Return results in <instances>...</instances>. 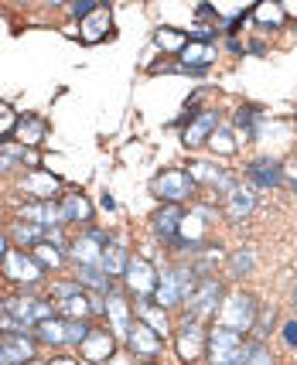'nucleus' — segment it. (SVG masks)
<instances>
[{
  "mask_svg": "<svg viewBox=\"0 0 297 365\" xmlns=\"http://www.w3.org/2000/svg\"><path fill=\"white\" fill-rule=\"evenodd\" d=\"M55 314L65 321H89V314H106V297L89 294L79 280H59L51 284Z\"/></svg>",
  "mask_w": 297,
  "mask_h": 365,
  "instance_id": "f257e3e1",
  "label": "nucleus"
},
{
  "mask_svg": "<svg viewBox=\"0 0 297 365\" xmlns=\"http://www.w3.org/2000/svg\"><path fill=\"white\" fill-rule=\"evenodd\" d=\"M202 277L195 273L191 263H174V267H164L161 277H157V290H154V304L171 311L178 304H188V297L198 290Z\"/></svg>",
  "mask_w": 297,
  "mask_h": 365,
  "instance_id": "f03ea898",
  "label": "nucleus"
},
{
  "mask_svg": "<svg viewBox=\"0 0 297 365\" xmlns=\"http://www.w3.org/2000/svg\"><path fill=\"white\" fill-rule=\"evenodd\" d=\"M7 311H11V318H14L21 334H34V328H38L41 321L59 318V314H55V301H41V297H34L28 290L14 294V297L7 301Z\"/></svg>",
  "mask_w": 297,
  "mask_h": 365,
  "instance_id": "7ed1b4c3",
  "label": "nucleus"
},
{
  "mask_svg": "<svg viewBox=\"0 0 297 365\" xmlns=\"http://www.w3.org/2000/svg\"><path fill=\"white\" fill-rule=\"evenodd\" d=\"M151 191L157 195V202L161 205H185L195 198V178L188 175L185 168H168V171H161V175L151 181Z\"/></svg>",
  "mask_w": 297,
  "mask_h": 365,
  "instance_id": "20e7f679",
  "label": "nucleus"
},
{
  "mask_svg": "<svg viewBox=\"0 0 297 365\" xmlns=\"http://www.w3.org/2000/svg\"><path fill=\"white\" fill-rule=\"evenodd\" d=\"M219 324L222 328H229V331L236 334H246L253 331V324H256V314H260V304H256V297L253 294H243V290H236V294H229L226 301H222L219 307Z\"/></svg>",
  "mask_w": 297,
  "mask_h": 365,
  "instance_id": "39448f33",
  "label": "nucleus"
},
{
  "mask_svg": "<svg viewBox=\"0 0 297 365\" xmlns=\"http://www.w3.org/2000/svg\"><path fill=\"white\" fill-rule=\"evenodd\" d=\"M222 301H226V287H222V280L202 277L198 290H195L185 304V321H198V324H202V321L216 318V311L222 307Z\"/></svg>",
  "mask_w": 297,
  "mask_h": 365,
  "instance_id": "423d86ee",
  "label": "nucleus"
},
{
  "mask_svg": "<svg viewBox=\"0 0 297 365\" xmlns=\"http://www.w3.org/2000/svg\"><path fill=\"white\" fill-rule=\"evenodd\" d=\"M205 351H208V362L212 365H236L243 362V351H246V338L243 334L229 331V328H208V341H205Z\"/></svg>",
  "mask_w": 297,
  "mask_h": 365,
  "instance_id": "0eeeda50",
  "label": "nucleus"
},
{
  "mask_svg": "<svg viewBox=\"0 0 297 365\" xmlns=\"http://www.w3.org/2000/svg\"><path fill=\"white\" fill-rule=\"evenodd\" d=\"M0 270H4V277H7L11 284L24 287V290H31V287H38L41 280H45V270H41V263H38L31 253L17 250V246H11V253L4 256Z\"/></svg>",
  "mask_w": 297,
  "mask_h": 365,
  "instance_id": "6e6552de",
  "label": "nucleus"
},
{
  "mask_svg": "<svg viewBox=\"0 0 297 365\" xmlns=\"http://www.w3.org/2000/svg\"><path fill=\"white\" fill-rule=\"evenodd\" d=\"M106 242H110V236H106L103 229H86L82 236H76L69 242V259H72L76 267H99Z\"/></svg>",
  "mask_w": 297,
  "mask_h": 365,
  "instance_id": "1a4fd4ad",
  "label": "nucleus"
},
{
  "mask_svg": "<svg viewBox=\"0 0 297 365\" xmlns=\"http://www.w3.org/2000/svg\"><path fill=\"white\" fill-rule=\"evenodd\" d=\"M124 284H126V290H130L137 301H154L157 270L151 267V259H144V256H130V267H126V273H124Z\"/></svg>",
  "mask_w": 297,
  "mask_h": 365,
  "instance_id": "9d476101",
  "label": "nucleus"
},
{
  "mask_svg": "<svg viewBox=\"0 0 297 365\" xmlns=\"http://www.w3.org/2000/svg\"><path fill=\"white\" fill-rule=\"evenodd\" d=\"M219 130V110H198L188 116V127L181 133L185 147H202L205 140H212V133Z\"/></svg>",
  "mask_w": 297,
  "mask_h": 365,
  "instance_id": "9b49d317",
  "label": "nucleus"
},
{
  "mask_svg": "<svg viewBox=\"0 0 297 365\" xmlns=\"http://www.w3.org/2000/svg\"><path fill=\"white\" fill-rule=\"evenodd\" d=\"M0 349H4V355H7L11 365H28L38 359V341H34V334L4 331L0 334Z\"/></svg>",
  "mask_w": 297,
  "mask_h": 365,
  "instance_id": "f8f14e48",
  "label": "nucleus"
},
{
  "mask_svg": "<svg viewBox=\"0 0 297 365\" xmlns=\"http://www.w3.org/2000/svg\"><path fill=\"white\" fill-rule=\"evenodd\" d=\"M62 188V181L55 175H48L41 168H31L28 175L21 178V191L31 198V202H55V195Z\"/></svg>",
  "mask_w": 297,
  "mask_h": 365,
  "instance_id": "ddd939ff",
  "label": "nucleus"
},
{
  "mask_svg": "<svg viewBox=\"0 0 297 365\" xmlns=\"http://www.w3.org/2000/svg\"><path fill=\"white\" fill-rule=\"evenodd\" d=\"M126 341H130L134 355H137V359H144V362L157 359V355H161V349H164V338H161L154 328H147L144 321H134V328H130V334H126Z\"/></svg>",
  "mask_w": 297,
  "mask_h": 365,
  "instance_id": "4468645a",
  "label": "nucleus"
},
{
  "mask_svg": "<svg viewBox=\"0 0 297 365\" xmlns=\"http://www.w3.org/2000/svg\"><path fill=\"white\" fill-rule=\"evenodd\" d=\"M205 341H208V331H202L198 321H181V328H178V355H181V362L202 359Z\"/></svg>",
  "mask_w": 297,
  "mask_h": 365,
  "instance_id": "2eb2a0df",
  "label": "nucleus"
},
{
  "mask_svg": "<svg viewBox=\"0 0 297 365\" xmlns=\"http://www.w3.org/2000/svg\"><path fill=\"white\" fill-rule=\"evenodd\" d=\"M151 222H154V236L161 239V242L174 246V239H178L181 225H185V205H161Z\"/></svg>",
  "mask_w": 297,
  "mask_h": 365,
  "instance_id": "dca6fc26",
  "label": "nucleus"
},
{
  "mask_svg": "<svg viewBox=\"0 0 297 365\" xmlns=\"http://www.w3.org/2000/svg\"><path fill=\"white\" fill-rule=\"evenodd\" d=\"M106 318H110V328L116 331V338L126 341V334L134 328V304L126 301V294L113 290L110 297H106Z\"/></svg>",
  "mask_w": 297,
  "mask_h": 365,
  "instance_id": "f3484780",
  "label": "nucleus"
},
{
  "mask_svg": "<svg viewBox=\"0 0 297 365\" xmlns=\"http://www.w3.org/2000/svg\"><path fill=\"white\" fill-rule=\"evenodd\" d=\"M181 68H185L188 76H202L208 65L219 58V48L216 45H202V41H188L185 48H181Z\"/></svg>",
  "mask_w": 297,
  "mask_h": 365,
  "instance_id": "a211bd4d",
  "label": "nucleus"
},
{
  "mask_svg": "<svg viewBox=\"0 0 297 365\" xmlns=\"http://www.w3.org/2000/svg\"><path fill=\"white\" fill-rule=\"evenodd\" d=\"M21 219L41 225V229H62L65 225V215L59 202H28V205L21 208Z\"/></svg>",
  "mask_w": 297,
  "mask_h": 365,
  "instance_id": "6ab92c4d",
  "label": "nucleus"
},
{
  "mask_svg": "<svg viewBox=\"0 0 297 365\" xmlns=\"http://www.w3.org/2000/svg\"><path fill=\"white\" fill-rule=\"evenodd\" d=\"M79 349H82V359L103 365V362H110V359H113V351H116V338H113L106 328H93V331H89V338H86Z\"/></svg>",
  "mask_w": 297,
  "mask_h": 365,
  "instance_id": "aec40b11",
  "label": "nucleus"
},
{
  "mask_svg": "<svg viewBox=\"0 0 297 365\" xmlns=\"http://www.w3.org/2000/svg\"><path fill=\"white\" fill-rule=\"evenodd\" d=\"M246 178H250L256 188H277L283 181V164L277 158H256V160H250Z\"/></svg>",
  "mask_w": 297,
  "mask_h": 365,
  "instance_id": "412c9836",
  "label": "nucleus"
},
{
  "mask_svg": "<svg viewBox=\"0 0 297 365\" xmlns=\"http://www.w3.org/2000/svg\"><path fill=\"white\" fill-rule=\"evenodd\" d=\"M110 34V7H96L89 17H82L79 21V38L86 41V45H96V41H103Z\"/></svg>",
  "mask_w": 297,
  "mask_h": 365,
  "instance_id": "4be33fe9",
  "label": "nucleus"
},
{
  "mask_svg": "<svg viewBox=\"0 0 297 365\" xmlns=\"http://www.w3.org/2000/svg\"><path fill=\"white\" fill-rule=\"evenodd\" d=\"M14 137L21 147H38V143L48 137V123H45V116H34V113H24L21 120H17V127H14Z\"/></svg>",
  "mask_w": 297,
  "mask_h": 365,
  "instance_id": "5701e85b",
  "label": "nucleus"
},
{
  "mask_svg": "<svg viewBox=\"0 0 297 365\" xmlns=\"http://www.w3.org/2000/svg\"><path fill=\"white\" fill-rule=\"evenodd\" d=\"M253 205H256V191H253L250 185H236V188L226 195V215H229L233 222H239L243 215H250Z\"/></svg>",
  "mask_w": 297,
  "mask_h": 365,
  "instance_id": "b1692460",
  "label": "nucleus"
},
{
  "mask_svg": "<svg viewBox=\"0 0 297 365\" xmlns=\"http://www.w3.org/2000/svg\"><path fill=\"white\" fill-rule=\"evenodd\" d=\"M62 215L65 222H79V225H89L93 222V205H89V198L86 195H79V191H69V195H62Z\"/></svg>",
  "mask_w": 297,
  "mask_h": 365,
  "instance_id": "393cba45",
  "label": "nucleus"
},
{
  "mask_svg": "<svg viewBox=\"0 0 297 365\" xmlns=\"http://www.w3.org/2000/svg\"><path fill=\"white\" fill-rule=\"evenodd\" d=\"M99 267L110 273L113 280L116 277H124L126 267H130V253H126V246L124 242H116V239H110L106 246H103V259H99Z\"/></svg>",
  "mask_w": 297,
  "mask_h": 365,
  "instance_id": "a878e982",
  "label": "nucleus"
},
{
  "mask_svg": "<svg viewBox=\"0 0 297 365\" xmlns=\"http://www.w3.org/2000/svg\"><path fill=\"white\" fill-rule=\"evenodd\" d=\"M48 236V229H41V225L34 222H24V219H17L14 225H11V239L17 242V250H34V246H41Z\"/></svg>",
  "mask_w": 297,
  "mask_h": 365,
  "instance_id": "bb28decb",
  "label": "nucleus"
},
{
  "mask_svg": "<svg viewBox=\"0 0 297 365\" xmlns=\"http://www.w3.org/2000/svg\"><path fill=\"white\" fill-rule=\"evenodd\" d=\"M137 314H141V321L147 324V328H154L161 338L171 331V321H168V311L164 307H157L154 301H137Z\"/></svg>",
  "mask_w": 297,
  "mask_h": 365,
  "instance_id": "cd10ccee",
  "label": "nucleus"
},
{
  "mask_svg": "<svg viewBox=\"0 0 297 365\" xmlns=\"http://www.w3.org/2000/svg\"><path fill=\"white\" fill-rule=\"evenodd\" d=\"M260 120H263V113L256 110V106H239V110H236L233 123H236V133L243 137V143H246V140H253V137L260 133V127H256Z\"/></svg>",
  "mask_w": 297,
  "mask_h": 365,
  "instance_id": "c85d7f7f",
  "label": "nucleus"
},
{
  "mask_svg": "<svg viewBox=\"0 0 297 365\" xmlns=\"http://www.w3.org/2000/svg\"><path fill=\"white\" fill-rule=\"evenodd\" d=\"M34 341L38 345H51V349H62L65 345V321L62 318H48L34 328Z\"/></svg>",
  "mask_w": 297,
  "mask_h": 365,
  "instance_id": "c756f323",
  "label": "nucleus"
},
{
  "mask_svg": "<svg viewBox=\"0 0 297 365\" xmlns=\"http://www.w3.org/2000/svg\"><path fill=\"white\" fill-rule=\"evenodd\" d=\"M243 365H277V362H273V351H270L266 341L250 338V341H246V351H243Z\"/></svg>",
  "mask_w": 297,
  "mask_h": 365,
  "instance_id": "7c9ffc66",
  "label": "nucleus"
},
{
  "mask_svg": "<svg viewBox=\"0 0 297 365\" xmlns=\"http://www.w3.org/2000/svg\"><path fill=\"white\" fill-rule=\"evenodd\" d=\"M31 256L41 263V270H51V267H62L65 263V250L59 246H51V242H41V246H34Z\"/></svg>",
  "mask_w": 297,
  "mask_h": 365,
  "instance_id": "2f4dec72",
  "label": "nucleus"
},
{
  "mask_svg": "<svg viewBox=\"0 0 297 365\" xmlns=\"http://www.w3.org/2000/svg\"><path fill=\"white\" fill-rule=\"evenodd\" d=\"M253 17H256L260 24H273V28H281L283 24V7L281 4H256V7H253Z\"/></svg>",
  "mask_w": 297,
  "mask_h": 365,
  "instance_id": "473e14b6",
  "label": "nucleus"
},
{
  "mask_svg": "<svg viewBox=\"0 0 297 365\" xmlns=\"http://www.w3.org/2000/svg\"><path fill=\"white\" fill-rule=\"evenodd\" d=\"M89 331H93V328H89V321H65V345L79 349V345L89 338Z\"/></svg>",
  "mask_w": 297,
  "mask_h": 365,
  "instance_id": "72a5a7b5",
  "label": "nucleus"
},
{
  "mask_svg": "<svg viewBox=\"0 0 297 365\" xmlns=\"http://www.w3.org/2000/svg\"><path fill=\"white\" fill-rule=\"evenodd\" d=\"M253 267H256V256H253V250H236L233 259H229V273H233V277H246Z\"/></svg>",
  "mask_w": 297,
  "mask_h": 365,
  "instance_id": "f704fd0d",
  "label": "nucleus"
},
{
  "mask_svg": "<svg viewBox=\"0 0 297 365\" xmlns=\"http://www.w3.org/2000/svg\"><path fill=\"white\" fill-rule=\"evenodd\" d=\"M157 45L168 48V51H178V55H181V48L188 45V38H185L181 31H174V28H161V31H157Z\"/></svg>",
  "mask_w": 297,
  "mask_h": 365,
  "instance_id": "c9c22d12",
  "label": "nucleus"
},
{
  "mask_svg": "<svg viewBox=\"0 0 297 365\" xmlns=\"http://www.w3.org/2000/svg\"><path fill=\"white\" fill-rule=\"evenodd\" d=\"M266 328H273V307H260V314H256V324H253V334L260 338V341H266Z\"/></svg>",
  "mask_w": 297,
  "mask_h": 365,
  "instance_id": "e433bc0d",
  "label": "nucleus"
},
{
  "mask_svg": "<svg viewBox=\"0 0 297 365\" xmlns=\"http://www.w3.org/2000/svg\"><path fill=\"white\" fill-rule=\"evenodd\" d=\"M281 338H283V345H287V349H297V318L283 321V324H281Z\"/></svg>",
  "mask_w": 297,
  "mask_h": 365,
  "instance_id": "4c0bfd02",
  "label": "nucleus"
},
{
  "mask_svg": "<svg viewBox=\"0 0 297 365\" xmlns=\"http://www.w3.org/2000/svg\"><path fill=\"white\" fill-rule=\"evenodd\" d=\"M96 7H99V0H76V4H72L69 11H72V17H79V21H82V17L93 14Z\"/></svg>",
  "mask_w": 297,
  "mask_h": 365,
  "instance_id": "58836bf2",
  "label": "nucleus"
},
{
  "mask_svg": "<svg viewBox=\"0 0 297 365\" xmlns=\"http://www.w3.org/2000/svg\"><path fill=\"white\" fill-rule=\"evenodd\" d=\"M17 168H21V160L11 158L7 150H0V178H4V175H11V171H17Z\"/></svg>",
  "mask_w": 297,
  "mask_h": 365,
  "instance_id": "ea45409f",
  "label": "nucleus"
},
{
  "mask_svg": "<svg viewBox=\"0 0 297 365\" xmlns=\"http://www.w3.org/2000/svg\"><path fill=\"white\" fill-rule=\"evenodd\" d=\"M11 127H17L14 113H11V106H7V103H0V133H4V130H11Z\"/></svg>",
  "mask_w": 297,
  "mask_h": 365,
  "instance_id": "a19ab883",
  "label": "nucleus"
},
{
  "mask_svg": "<svg viewBox=\"0 0 297 365\" xmlns=\"http://www.w3.org/2000/svg\"><path fill=\"white\" fill-rule=\"evenodd\" d=\"M48 365H82L79 359H69V355H62V359H51Z\"/></svg>",
  "mask_w": 297,
  "mask_h": 365,
  "instance_id": "79ce46f5",
  "label": "nucleus"
},
{
  "mask_svg": "<svg viewBox=\"0 0 297 365\" xmlns=\"http://www.w3.org/2000/svg\"><path fill=\"white\" fill-rule=\"evenodd\" d=\"M11 253V246H7V239H4V232H0V263H4V256Z\"/></svg>",
  "mask_w": 297,
  "mask_h": 365,
  "instance_id": "37998d69",
  "label": "nucleus"
},
{
  "mask_svg": "<svg viewBox=\"0 0 297 365\" xmlns=\"http://www.w3.org/2000/svg\"><path fill=\"white\" fill-rule=\"evenodd\" d=\"M0 365H11L7 362V355H4V349H0Z\"/></svg>",
  "mask_w": 297,
  "mask_h": 365,
  "instance_id": "c03bdc74",
  "label": "nucleus"
},
{
  "mask_svg": "<svg viewBox=\"0 0 297 365\" xmlns=\"http://www.w3.org/2000/svg\"><path fill=\"white\" fill-rule=\"evenodd\" d=\"M291 301H294V307H297V284H294V294H291Z\"/></svg>",
  "mask_w": 297,
  "mask_h": 365,
  "instance_id": "a18cd8bd",
  "label": "nucleus"
},
{
  "mask_svg": "<svg viewBox=\"0 0 297 365\" xmlns=\"http://www.w3.org/2000/svg\"><path fill=\"white\" fill-rule=\"evenodd\" d=\"M291 181H294V191H297V164H294V178H291Z\"/></svg>",
  "mask_w": 297,
  "mask_h": 365,
  "instance_id": "49530a36",
  "label": "nucleus"
}]
</instances>
